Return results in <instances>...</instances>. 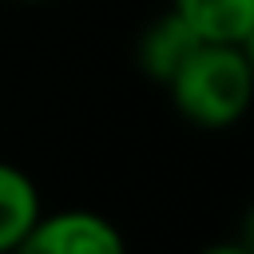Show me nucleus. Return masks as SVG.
<instances>
[{
    "instance_id": "nucleus-1",
    "label": "nucleus",
    "mask_w": 254,
    "mask_h": 254,
    "mask_svg": "<svg viewBox=\"0 0 254 254\" xmlns=\"http://www.w3.org/2000/svg\"><path fill=\"white\" fill-rule=\"evenodd\" d=\"M179 115L194 127L222 131L234 127L254 95V64L250 44H214L198 40L179 71L167 79Z\"/></svg>"
},
{
    "instance_id": "nucleus-2",
    "label": "nucleus",
    "mask_w": 254,
    "mask_h": 254,
    "mask_svg": "<svg viewBox=\"0 0 254 254\" xmlns=\"http://www.w3.org/2000/svg\"><path fill=\"white\" fill-rule=\"evenodd\" d=\"M8 254H127V242L111 218L75 206L56 214L40 210V218Z\"/></svg>"
},
{
    "instance_id": "nucleus-3",
    "label": "nucleus",
    "mask_w": 254,
    "mask_h": 254,
    "mask_svg": "<svg viewBox=\"0 0 254 254\" xmlns=\"http://www.w3.org/2000/svg\"><path fill=\"white\" fill-rule=\"evenodd\" d=\"M171 12L198 40H214V44L254 40V0H171Z\"/></svg>"
},
{
    "instance_id": "nucleus-4",
    "label": "nucleus",
    "mask_w": 254,
    "mask_h": 254,
    "mask_svg": "<svg viewBox=\"0 0 254 254\" xmlns=\"http://www.w3.org/2000/svg\"><path fill=\"white\" fill-rule=\"evenodd\" d=\"M194 44H198V36L167 8V12L155 16V20L143 28V36H139V67H143V75L167 83V79L179 71V64L190 56Z\"/></svg>"
},
{
    "instance_id": "nucleus-5",
    "label": "nucleus",
    "mask_w": 254,
    "mask_h": 254,
    "mask_svg": "<svg viewBox=\"0 0 254 254\" xmlns=\"http://www.w3.org/2000/svg\"><path fill=\"white\" fill-rule=\"evenodd\" d=\"M40 190L32 183L28 171H20L16 163H4L0 159V254H8L24 234L28 226L40 218Z\"/></svg>"
},
{
    "instance_id": "nucleus-6",
    "label": "nucleus",
    "mask_w": 254,
    "mask_h": 254,
    "mask_svg": "<svg viewBox=\"0 0 254 254\" xmlns=\"http://www.w3.org/2000/svg\"><path fill=\"white\" fill-rule=\"evenodd\" d=\"M202 254H250V246H246V242H214V246H206Z\"/></svg>"
},
{
    "instance_id": "nucleus-7",
    "label": "nucleus",
    "mask_w": 254,
    "mask_h": 254,
    "mask_svg": "<svg viewBox=\"0 0 254 254\" xmlns=\"http://www.w3.org/2000/svg\"><path fill=\"white\" fill-rule=\"evenodd\" d=\"M32 4H36V0H32Z\"/></svg>"
}]
</instances>
